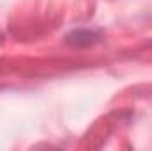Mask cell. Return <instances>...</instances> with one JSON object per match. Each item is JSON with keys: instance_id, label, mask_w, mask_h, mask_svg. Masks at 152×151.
Listing matches in <instances>:
<instances>
[{"instance_id": "obj_1", "label": "cell", "mask_w": 152, "mask_h": 151, "mask_svg": "<svg viewBox=\"0 0 152 151\" xmlns=\"http://www.w3.org/2000/svg\"><path fill=\"white\" fill-rule=\"evenodd\" d=\"M101 39V34L96 32V30H88V29H78L67 34L66 41L71 44V46H90L94 43H97Z\"/></svg>"}]
</instances>
